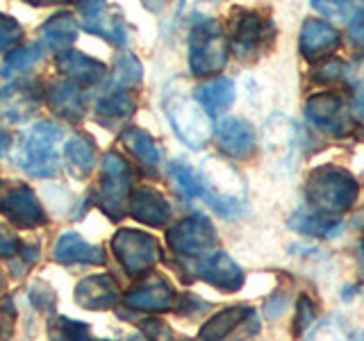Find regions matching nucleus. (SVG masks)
<instances>
[{"label":"nucleus","mask_w":364,"mask_h":341,"mask_svg":"<svg viewBox=\"0 0 364 341\" xmlns=\"http://www.w3.org/2000/svg\"><path fill=\"white\" fill-rule=\"evenodd\" d=\"M312 316H314V312H312L310 301L301 298V303H299V318H296V332H303V330L310 325Z\"/></svg>","instance_id":"a19ab883"},{"label":"nucleus","mask_w":364,"mask_h":341,"mask_svg":"<svg viewBox=\"0 0 364 341\" xmlns=\"http://www.w3.org/2000/svg\"><path fill=\"white\" fill-rule=\"evenodd\" d=\"M294 123L289 119L280 117V114L269 119L264 128V141L269 153H273L276 157H289L294 151Z\"/></svg>","instance_id":"c85d7f7f"},{"label":"nucleus","mask_w":364,"mask_h":341,"mask_svg":"<svg viewBox=\"0 0 364 341\" xmlns=\"http://www.w3.org/2000/svg\"><path fill=\"white\" fill-rule=\"evenodd\" d=\"M353 117L350 119H355L358 123V130H360V139L364 141V96H358L355 100V105H353Z\"/></svg>","instance_id":"79ce46f5"},{"label":"nucleus","mask_w":364,"mask_h":341,"mask_svg":"<svg viewBox=\"0 0 364 341\" xmlns=\"http://www.w3.org/2000/svg\"><path fill=\"white\" fill-rule=\"evenodd\" d=\"M130 187H132V170H130L128 162L117 153H107L102 157L98 205L112 221H121L125 216Z\"/></svg>","instance_id":"423d86ee"},{"label":"nucleus","mask_w":364,"mask_h":341,"mask_svg":"<svg viewBox=\"0 0 364 341\" xmlns=\"http://www.w3.org/2000/svg\"><path fill=\"white\" fill-rule=\"evenodd\" d=\"M112 250L130 276H141L159 259V246L155 239L132 227H123L114 234Z\"/></svg>","instance_id":"0eeeda50"},{"label":"nucleus","mask_w":364,"mask_h":341,"mask_svg":"<svg viewBox=\"0 0 364 341\" xmlns=\"http://www.w3.org/2000/svg\"><path fill=\"white\" fill-rule=\"evenodd\" d=\"M312 7L316 11H321V14H326L328 18H333V21H353V16L358 14V5H353V3H323V0H314Z\"/></svg>","instance_id":"72a5a7b5"},{"label":"nucleus","mask_w":364,"mask_h":341,"mask_svg":"<svg viewBox=\"0 0 364 341\" xmlns=\"http://www.w3.org/2000/svg\"><path fill=\"white\" fill-rule=\"evenodd\" d=\"M136 109V102L130 94L125 91H109V96H105L96 107V117L98 123L107 125V128H114L121 121L130 119Z\"/></svg>","instance_id":"a878e982"},{"label":"nucleus","mask_w":364,"mask_h":341,"mask_svg":"<svg viewBox=\"0 0 364 341\" xmlns=\"http://www.w3.org/2000/svg\"><path fill=\"white\" fill-rule=\"evenodd\" d=\"M305 117L314 128L330 136H346L353 128L350 112L346 107V100L339 94H314L305 102Z\"/></svg>","instance_id":"1a4fd4ad"},{"label":"nucleus","mask_w":364,"mask_h":341,"mask_svg":"<svg viewBox=\"0 0 364 341\" xmlns=\"http://www.w3.org/2000/svg\"><path fill=\"white\" fill-rule=\"evenodd\" d=\"M82 14V26L87 32L98 34L109 43L128 45V34H125V21L119 7H112L105 3H82L80 5Z\"/></svg>","instance_id":"9b49d317"},{"label":"nucleus","mask_w":364,"mask_h":341,"mask_svg":"<svg viewBox=\"0 0 364 341\" xmlns=\"http://www.w3.org/2000/svg\"><path fill=\"white\" fill-rule=\"evenodd\" d=\"M171 178L176 180V185L180 187V191L185 193L189 198H198L203 196V182H200V175L193 173V170L185 164L180 162H173L171 164Z\"/></svg>","instance_id":"473e14b6"},{"label":"nucleus","mask_w":364,"mask_h":341,"mask_svg":"<svg viewBox=\"0 0 364 341\" xmlns=\"http://www.w3.org/2000/svg\"><path fill=\"white\" fill-rule=\"evenodd\" d=\"M43 57V45L41 43H32V45H23V48H16L7 55V60L3 62V75H14L21 71H28L32 64H37Z\"/></svg>","instance_id":"7c9ffc66"},{"label":"nucleus","mask_w":364,"mask_h":341,"mask_svg":"<svg viewBox=\"0 0 364 341\" xmlns=\"http://www.w3.org/2000/svg\"><path fill=\"white\" fill-rule=\"evenodd\" d=\"M164 114H166L173 132L180 136V141L193 148V151H200V148L210 141L212 119L193 98H189L185 94H178V91L176 94L166 91Z\"/></svg>","instance_id":"20e7f679"},{"label":"nucleus","mask_w":364,"mask_h":341,"mask_svg":"<svg viewBox=\"0 0 364 341\" xmlns=\"http://www.w3.org/2000/svg\"><path fill=\"white\" fill-rule=\"evenodd\" d=\"M41 39L53 50H62L77 39V21L71 14H55L41 26Z\"/></svg>","instance_id":"393cba45"},{"label":"nucleus","mask_w":364,"mask_h":341,"mask_svg":"<svg viewBox=\"0 0 364 341\" xmlns=\"http://www.w3.org/2000/svg\"><path fill=\"white\" fill-rule=\"evenodd\" d=\"M46 100L57 117L66 121H80L85 117V94L80 85L71 80H60V82L50 85L46 91Z\"/></svg>","instance_id":"a211bd4d"},{"label":"nucleus","mask_w":364,"mask_h":341,"mask_svg":"<svg viewBox=\"0 0 364 341\" xmlns=\"http://www.w3.org/2000/svg\"><path fill=\"white\" fill-rule=\"evenodd\" d=\"M362 250H364V242H362Z\"/></svg>","instance_id":"c03bdc74"},{"label":"nucleus","mask_w":364,"mask_h":341,"mask_svg":"<svg viewBox=\"0 0 364 341\" xmlns=\"http://www.w3.org/2000/svg\"><path fill=\"white\" fill-rule=\"evenodd\" d=\"M228 62V41L216 21H203L189 37V68L193 75H216Z\"/></svg>","instance_id":"39448f33"},{"label":"nucleus","mask_w":364,"mask_h":341,"mask_svg":"<svg viewBox=\"0 0 364 341\" xmlns=\"http://www.w3.org/2000/svg\"><path fill=\"white\" fill-rule=\"evenodd\" d=\"M341 71H344V66H341V62L330 60V62H323L321 66H318L312 75H314L316 82H333V80H337V77L341 75Z\"/></svg>","instance_id":"4c0bfd02"},{"label":"nucleus","mask_w":364,"mask_h":341,"mask_svg":"<svg viewBox=\"0 0 364 341\" xmlns=\"http://www.w3.org/2000/svg\"><path fill=\"white\" fill-rule=\"evenodd\" d=\"M273 37V28L269 18L257 11H237L230 26V43L237 57L255 60L267 48Z\"/></svg>","instance_id":"6e6552de"},{"label":"nucleus","mask_w":364,"mask_h":341,"mask_svg":"<svg viewBox=\"0 0 364 341\" xmlns=\"http://www.w3.org/2000/svg\"><path fill=\"white\" fill-rule=\"evenodd\" d=\"M21 26L16 18L0 14V50H7L11 43H16L21 39Z\"/></svg>","instance_id":"f704fd0d"},{"label":"nucleus","mask_w":364,"mask_h":341,"mask_svg":"<svg viewBox=\"0 0 364 341\" xmlns=\"http://www.w3.org/2000/svg\"><path fill=\"white\" fill-rule=\"evenodd\" d=\"M128 205H130V214L139 223L157 227V225H164L171 219V207H168L166 198L162 193H157L155 189L144 187L139 191H134Z\"/></svg>","instance_id":"412c9836"},{"label":"nucleus","mask_w":364,"mask_h":341,"mask_svg":"<svg viewBox=\"0 0 364 341\" xmlns=\"http://www.w3.org/2000/svg\"><path fill=\"white\" fill-rule=\"evenodd\" d=\"M198 273L205 282L221 291H237L244 284V273L237 266V261L225 253H212L205 257L198 266Z\"/></svg>","instance_id":"dca6fc26"},{"label":"nucleus","mask_w":364,"mask_h":341,"mask_svg":"<svg viewBox=\"0 0 364 341\" xmlns=\"http://www.w3.org/2000/svg\"><path fill=\"white\" fill-rule=\"evenodd\" d=\"M64 132L60 125L41 121L21 134L14 151V162L32 178H55L60 173V141Z\"/></svg>","instance_id":"f257e3e1"},{"label":"nucleus","mask_w":364,"mask_h":341,"mask_svg":"<svg viewBox=\"0 0 364 341\" xmlns=\"http://www.w3.org/2000/svg\"><path fill=\"white\" fill-rule=\"evenodd\" d=\"M173 301V289L164 278H148L128 293V305L146 312H164Z\"/></svg>","instance_id":"aec40b11"},{"label":"nucleus","mask_w":364,"mask_h":341,"mask_svg":"<svg viewBox=\"0 0 364 341\" xmlns=\"http://www.w3.org/2000/svg\"><path fill=\"white\" fill-rule=\"evenodd\" d=\"M18 250V237L11 234L7 227H0V257H11Z\"/></svg>","instance_id":"ea45409f"},{"label":"nucleus","mask_w":364,"mask_h":341,"mask_svg":"<svg viewBox=\"0 0 364 341\" xmlns=\"http://www.w3.org/2000/svg\"><path fill=\"white\" fill-rule=\"evenodd\" d=\"M0 212L5 214V219L21 227H37L46 221L41 202L28 187H16L7 191L0 198Z\"/></svg>","instance_id":"ddd939ff"},{"label":"nucleus","mask_w":364,"mask_h":341,"mask_svg":"<svg viewBox=\"0 0 364 341\" xmlns=\"http://www.w3.org/2000/svg\"><path fill=\"white\" fill-rule=\"evenodd\" d=\"M255 330L257 332V316L250 307H230L216 314L212 321L205 323L200 330V341H232L239 330Z\"/></svg>","instance_id":"4468645a"},{"label":"nucleus","mask_w":364,"mask_h":341,"mask_svg":"<svg viewBox=\"0 0 364 341\" xmlns=\"http://www.w3.org/2000/svg\"><path fill=\"white\" fill-rule=\"evenodd\" d=\"M289 225L296 232H303L310 237H330L339 230V221L330 219L326 214H318L314 210H299L291 216Z\"/></svg>","instance_id":"c756f323"},{"label":"nucleus","mask_w":364,"mask_h":341,"mask_svg":"<svg viewBox=\"0 0 364 341\" xmlns=\"http://www.w3.org/2000/svg\"><path fill=\"white\" fill-rule=\"evenodd\" d=\"M57 71L66 77H71V82L75 80V85L77 82L96 85V82H100V80H105V75H107L105 64L94 60V57L75 53V50L60 53V57H57Z\"/></svg>","instance_id":"6ab92c4d"},{"label":"nucleus","mask_w":364,"mask_h":341,"mask_svg":"<svg viewBox=\"0 0 364 341\" xmlns=\"http://www.w3.org/2000/svg\"><path fill=\"white\" fill-rule=\"evenodd\" d=\"M235 100V85L228 77H216L196 89V102L208 112V117L225 112Z\"/></svg>","instance_id":"b1692460"},{"label":"nucleus","mask_w":364,"mask_h":341,"mask_svg":"<svg viewBox=\"0 0 364 341\" xmlns=\"http://www.w3.org/2000/svg\"><path fill=\"white\" fill-rule=\"evenodd\" d=\"M166 239H168V246L180 255H200L205 250L212 248L216 232L205 216L193 214L171 227Z\"/></svg>","instance_id":"9d476101"},{"label":"nucleus","mask_w":364,"mask_h":341,"mask_svg":"<svg viewBox=\"0 0 364 341\" xmlns=\"http://www.w3.org/2000/svg\"><path fill=\"white\" fill-rule=\"evenodd\" d=\"M305 341H348V339L344 335V330H341L335 321H323L312 330L310 337Z\"/></svg>","instance_id":"c9c22d12"},{"label":"nucleus","mask_w":364,"mask_h":341,"mask_svg":"<svg viewBox=\"0 0 364 341\" xmlns=\"http://www.w3.org/2000/svg\"><path fill=\"white\" fill-rule=\"evenodd\" d=\"M339 48V32L326 21L307 18L301 30V53L305 60L316 62Z\"/></svg>","instance_id":"2eb2a0df"},{"label":"nucleus","mask_w":364,"mask_h":341,"mask_svg":"<svg viewBox=\"0 0 364 341\" xmlns=\"http://www.w3.org/2000/svg\"><path fill=\"white\" fill-rule=\"evenodd\" d=\"M75 301L87 310H107V307L117 305L119 289L107 276H91L77 284Z\"/></svg>","instance_id":"4be33fe9"},{"label":"nucleus","mask_w":364,"mask_h":341,"mask_svg":"<svg viewBox=\"0 0 364 341\" xmlns=\"http://www.w3.org/2000/svg\"><path fill=\"white\" fill-rule=\"evenodd\" d=\"M307 202L318 214H344L358 200L360 185L350 173L337 166H316L307 175Z\"/></svg>","instance_id":"f03ea898"},{"label":"nucleus","mask_w":364,"mask_h":341,"mask_svg":"<svg viewBox=\"0 0 364 341\" xmlns=\"http://www.w3.org/2000/svg\"><path fill=\"white\" fill-rule=\"evenodd\" d=\"M55 259L64 261V264H102L105 253H102V248L85 242L80 234L64 232L60 239H57Z\"/></svg>","instance_id":"5701e85b"},{"label":"nucleus","mask_w":364,"mask_h":341,"mask_svg":"<svg viewBox=\"0 0 364 341\" xmlns=\"http://www.w3.org/2000/svg\"><path fill=\"white\" fill-rule=\"evenodd\" d=\"M134 341H139V339H134Z\"/></svg>","instance_id":"a18cd8bd"},{"label":"nucleus","mask_w":364,"mask_h":341,"mask_svg":"<svg viewBox=\"0 0 364 341\" xmlns=\"http://www.w3.org/2000/svg\"><path fill=\"white\" fill-rule=\"evenodd\" d=\"M348 37L358 48H364V9H360L348 23Z\"/></svg>","instance_id":"58836bf2"},{"label":"nucleus","mask_w":364,"mask_h":341,"mask_svg":"<svg viewBox=\"0 0 364 341\" xmlns=\"http://www.w3.org/2000/svg\"><path fill=\"white\" fill-rule=\"evenodd\" d=\"M139 82H141V64L132 55L121 57L112 73V91H125Z\"/></svg>","instance_id":"2f4dec72"},{"label":"nucleus","mask_w":364,"mask_h":341,"mask_svg":"<svg viewBox=\"0 0 364 341\" xmlns=\"http://www.w3.org/2000/svg\"><path fill=\"white\" fill-rule=\"evenodd\" d=\"M341 75H344L348 87L355 91L358 96H364V57H360V60H355V62H350L348 66H344Z\"/></svg>","instance_id":"e433bc0d"},{"label":"nucleus","mask_w":364,"mask_h":341,"mask_svg":"<svg viewBox=\"0 0 364 341\" xmlns=\"http://www.w3.org/2000/svg\"><path fill=\"white\" fill-rule=\"evenodd\" d=\"M216 141H219V148L225 155L244 159L253 153L255 146L253 125L244 119H225L216 128Z\"/></svg>","instance_id":"f3484780"},{"label":"nucleus","mask_w":364,"mask_h":341,"mask_svg":"<svg viewBox=\"0 0 364 341\" xmlns=\"http://www.w3.org/2000/svg\"><path fill=\"white\" fill-rule=\"evenodd\" d=\"M9 144H11V136L7 134V130H3L0 128V155H3L7 148H9Z\"/></svg>","instance_id":"37998d69"},{"label":"nucleus","mask_w":364,"mask_h":341,"mask_svg":"<svg viewBox=\"0 0 364 341\" xmlns=\"http://www.w3.org/2000/svg\"><path fill=\"white\" fill-rule=\"evenodd\" d=\"M121 141H123V146L128 148V151L136 159H139L144 166L155 168V166H159V162H162V153H159L157 141L146 130H141V128H128V130H123Z\"/></svg>","instance_id":"bb28decb"},{"label":"nucleus","mask_w":364,"mask_h":341,"mask_svg":"<svg viewBox=\"0 0 364 341\" xmlns=\"http://www.w3.org/2000/svg\"><path fill=\"white\" fill-rule=\"evenodd\" d=\"M41 100V85L30 80H18L0 94V117L9 123H21L37 112Z\"/></svg>","instance_id":"f8f14e48"},{"label":"nucleus","mask_w":364,"mask_h":341,"mask_svg":"<svg viewBox=\"0 0 364 341\" xmlns=\"http://www.w3.org/2000/svg\"><path fill=\"white\" fill-rule=\"evenodd\" d=\"M203 196L210 200L212 207L223 216H235L242 212L244 205V182L235 168L221 159H205L200 168Z\"/></svg>","instance_id":"7ed1b4c3"},{"label":"nucleus","mask_w":364,"mask_h":341,"mask_svg":"<svg viewBox=\"0 0 364 341\" xmlns=\"http://www.w3.org/2000/svg\"><path fill=\"white\" fill-rule=\"evenodd\" d=\"M64 159H66L68 170H71L75 178H87L96 162L94 144L80 134L71 136V139L64 144Z\"/></svg>","instance_id":"cd10ccee"}]
</instances>
